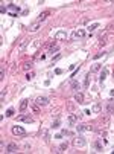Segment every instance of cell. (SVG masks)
I'll list each match as a JSON object with an SVG mask.
<instances>
[{
  "instance_id": "5",
  "label": "cell",
  "mask_w": 114,
  "mask_h": 154,
  "mask_svg": "<svg viewBox=\"0 0 114 154\" xmlns=\"http://www.w3.org/2000/svg\"><path fill=\"white\" fill-rule=\"evenodd\" d=\"M81 118V115L78 113V115H72V116H68V119H67V125H70V127H73L76 124V120H78Z\"/></svg>"
},
{
  "instance_id": "6",
  "label": "cell",
  "mask_w": 114,
  "mask_h": 154,
  "mask_svg": "<svg viewBox=\"0 0 114 154\" xmlns=\"http://www.w3.org/2000/svg\"><path fill=\"white\" fill-rule=\"evenodd\" d=\"M17 120H18V122H26V124H32V122H34V119H32L31 116H20Z\"/></svg>"
},
{
  "instance_id": "7",
  "label": "cell",
  "mask_w": 114,
  "mask_h": 154,
  "mask_svg": "<svg viewBox=\"0 0 114 154\" xmlns=\"http://www.w3.org/2000/svg\"><path fill=\"white\" fill-rule=\"evenodd\" d=\"M36 104L38 105H47L49 104V99H47L46 96H40V98H36Z\"/></svg>"
},
{
  "instance_id": "11",
  "label": "cell",
  "mask_w": 114,
  "mask_h": 154,
  "mask_svg": "<svg viewBox=\"0 0 114 154\" xmlns=\"http://www.w3.org/2000/svg\"><path fill=\"white\" fill-rule=\"evenodd\" d=\"M72 90H73V91H78V90H81V84H79L78 81H75V79L72 81Z\"/></svg>"
},
{
  "instance_id": "23",
  "label": "cell",
  "mask_w": 114,
  "mask_h": 154,
  "mask_svg": "<svg viewBox=\"0 0 114 154\" xmlns=\"http://www.w3.org/2000/svg\"><path fill=\"white\" fill-rule=\"evenodd\" d=\"M93 111L94 113H99V111H100V105H99V104H94L93 105Z\"/></svg>"
},
{
  "instance_id": "24",
  "label": "cell",
  "mask_w": 114,
  "mask_h": 154,
  "mask_svg": "<svg viewBox=\"0 0 114 154\" xmlns=\"http://www.w3.org/2000/svg\"><path fill=\"white\" fill-rule=\"evenodd\" d=\"M94 146H96L97 151H102V144H100V140H97L96 144H94Z\"/></svg>"
},
{
  "instance_id": "4",
  "label": "cell",
  "mask_w": 114,
  "mask_h": 154,
  "mask_svg": "<svg viewBox=\"0 0 114 154\" xmlns=\"http://www.w3.org/2000/svg\"><path fill=\"white\" fill-rule=\"evenodd\" d=\"M12 133L15 136H26V130L23 127H18V125H14L12 127Z\"/></svg>"
},
{
  "instance_id": "19",
  "label": "cell",
  "mask_w": 114,
  "mask_h": 154,
  "mask_svg": "<svg viewBox=\"0 0 114 154\" xmlns=\"http://www.w3.org/2000/svg\"><path fill=\"white\" fill-rule=\"evenodd\" d=\"M96 28H99V23H97V21H96V23H91V24H90V26H88L87 29H88V31L91 32V31H94Z\"/></svg>"
},
{
  "instance_id": "13",
  "label": "cell",
  "mask_w": 114,
  "mask_h": 154,
  "mask_svg": "<svg viewBox=\"0 0 114 154\" xmlns=\"http://www.w3.org/2000/svg\"><path fill=\"white\" fill-rule=\"evenodd\" d=\"M55 38L56 40H62V38H67V34H65V31H59L56 35H55Z\"/></svg>"
},
{
  "instance_id": "16",
  "label": "cell",
  "mask_w": 114,
  "mask_h": 154,
  "mask_svg": "<svg viewBox=\"0 0 114 154\" xmlns=\"http://www.w3.org/2000/svg\"><path fill=\"white\" fill-rule=\"evenodd\" d=\"M90 81H91V73L88 72L87 75H85V81H84V86H85V87H88V86H90Z\"/></svg>"
},
{
  "instance_id": "30",
  "label": "cell",
  "mask_w": 114,
  "mask_h": 154,
  "mask_svg": "<svg viewBox=\"0 0 114 154\" xmlns=\"http://www.w3.org/2000/svg\"><path fill=\"white\" fill-rule=\"evenodd\" d=\"M58 127H59V120H55L52 124V128H58Z\"/></svg>"
},
{
  "instance_id": "29",
  "label": "cell",
  "mask_w": 114,
  "mask_h": 154,
  "mask_svg": "<svg viewBox=\"0 0 114 154\" xmlns=\"http://www.w3.org/2000/svg\"><path fill=\"white\" fill-rule=\"evenodd\" d=\"M32 78H34V72H29L26 75V79H32Z\"/></svg>"
},
{
  "instance_id": "10",
  "label": "cell",
  "mask_w": 114,
  "mask_h": 154,
  "mask_svg": "<svg viewBox=\"0 0 114 154\" xmlns=\"http://www.w3.org/2000/svg\"><path fill=\"white\" fill-rule=\"evenodd\" d=\"M6 153H17V145L15 144H9L6 146Z\"/></svg>"
},
{
  "instance_id": "17",
  "label": "cell",
  "mask_w": 114,
  "mask_h": 154,
  "mask_svg": "<svg viewBox=\"0 0 114 154\" xmlns=\"http://www.w3.org/2000/svg\"><path fill=\"white\" fill-rule=\"evenodd\" d=\"M38 28H40V23L36 21V23H34L31 28H29V31H31V32H35V31H38Z\"/></svg>"
},
{
  "instance_id": "25",
  "label": "cell",
  "mask_w": 114,
  "mask_h": 154,
  "mask_svg": "<svg viewBox=\"0 0 114 154\" xmlns=\"http://www.w3.org/2000/svg\"><path fill=\"white\" fill-rule=\"evenodd\" d=\"M61 134H62V136H72L73 133H72V131H68V130H62Z\"/></svg>"
},
{
  "instance_id": "28",
  "label": "cell",
  "mask_w": 114,
  "mask_h": 154,
  "mask_svg": "<svg viewBox=\"0 0 114 154\" xmlns=\"http://www.w3.org/2000/svg\"><path fill=\"white\" fill-rule=\"evenodd\" d=\"M14 115V108H8V111H6V116H12Z\"/></svg>"
},
{
  "instance_id": "12",
  "label": "cell",
  "mask_w": 114,
  "mask_h": 154,
  "mask_svg": "<svg viewBox=\"0 0 114 154\" xmlns=\"http://www.w3.org/2000/svg\"><path fill=\"white\" fill-rule=\"evenodd\" d=\"M27 99H23V101H21V104H20V111L21 113H23V111H26V108H27Z\"/></svg>"
},
{
  "instance_id": "27",
  "label": "cell",
  "mask_w": 114,
  "mask_h": 154,
  "mask_svg": "<svg viewBox=\"0 0 114 154\" xmlns=\"http://www.w3.org/2000/svg\"><path fill=\"white\" fill-rule=\"evenodd\" d=\"M100 57H104V52H99V53H96V55H94V60H99V58H100Z\"/></svg>"
},
{
  "instance_id": "14",
  "label": "cell",
  "mask_w": 114,
  "mask_h": 154,
  "mask_svg": "<svg viewBox=\"0 0 114 154\" xmlns=\"http://www.w3.org/2000/svg\"><path fill=\"white\" fill-rule=\"evenodd\" d=\"M75 99H76V102H78V104H84V95H82V93H76Z\"/></svg>"
},
{
  "instance_id": "18",
  "label": "cell",
  "mask_w": 114,
  "mask_h": 154,
  "mask_svg": "<svg viewBox=\"0 0 114 154\" xmlns=\"http://www.w3.org/2000/svg\"><path fill=\"white\" fill-rule=\"evenodd\" d=\"M100 67H102L100 64L94 63V64H93V67H91V72H99V70H100Z\"/></svg>"
},
{
  "instance_id": "26",
  "label": "cell",
  "mask_w": 114,
  "mask_h": 154,
  "mask_svg": "<svg viewBox=\"0 0 114 154\" xmlns=\"http://www.w3.org/2000/svg\"><path fill=\"white\" fill-rule=\"evenodd\" d=\"M31 67H32V63H31V61H29V63H24V66H23L24 70H27V69H31Z\"/></svg>"
},
{
  "instance_id": "22",
  "label": "cell",
  "mask_w": 114,
  "mask_h": 154,
  "mask_svg": "<svg viewBox=\"0 0 114 154\" xmlns=\"http://www.w3.org/2000/svg\"><path fill=\"white\" fill-rule=\"evenodd\" d=\"M58 50H59V47H58V46H52V47H50V49H49V53H53V52H58Z\"/></svg>"
},
{
  "instance_id": "32",
  "label": "cell",
  "mask_w": 114,
  "mask_h": 154,
  "mask_svg": "<svg viewBox=\"0 0 114 154\" xmlns=\"http://www.w3.org/2000/svg\"><path fill=\"white\" fill-rule=\"evenodd\" d=\"M59 58H61V55H59V53H58V55H56V57H55V58H53V63H55V61H56V60H59Z\"/></svg>"
},
{
  "instance_id": "15",
  "label": "cell",
  "mask_w": 114,
  "mask_h": 154,
  "mask_svg": "<svg viewBox=\"0 0 114 154\" xmlns=\"http://www.w3.org/2000/svg\"><path fill=\"white\" fill-rule=\"evenodd\" d=\"M47 15H49V12H47V11H46V12H41V14L38 15V18H36V20H38V23H41L43 20H46V17H47Z\"/></svg>"
},
{
  "instance_id": "20",
  "label": "cell",
  "mask_w": 114,
  "mask_h": 154,
  "mask_svg": "<svg viewBox=\"0 0 114 154\" xmlns=\"http://www.w3.org/2000/svg\"><path fill=\"white\" fill-rule=\"evenodd\" d=\"M106 111H108L109 115H111V113L114 111V105H113V102H109V104H108V107H106Z\"/></svg>"
},
{
  "instance_id": "31",
  "label": "cell",
  "mask_w": 114,
  "mask_h": 154,
  "mask_svg": "<svg viewBox=\"0 0 114 154\" xmlns=\"http://www.w3.org/2000/svg\"><path fill=\"white\" fill-rule=\"evenodd\" d=\"M55 73H56V75H61L62 70H61V69H56V70H55Z\"/></svg>"
},
{
  "instance_id": "21",
  "label": "cell",
  "mask_w": 114,
  "mask_h": 154,
  "mask_svg": "<svg viewBox=\"0 0 114 154\" xmlns=\"http://www.w3.org/2000/svg\"><path fill=\"white\" fill-rule=\"evenodd\" d=\"M67 146H68L67 142H62V144L59 145V153H61V151H64V149H67Z\"/></svg>"
},
{
  "instance_id": "33",
  "label": "cell",
  "mask_w": 114,
  "mask_h": 154,
  "mask_svg": "<svg viewBox=\"0 0 114 154\" xmlns=\"http://www.w3.org/2000/svg\"><path fill=\"white\" fill-rule=\"evenodd\" d=\"M75 69H76V66H75V64H72L70 67H68V70H75Z\"/></svg>"
},
{
  "instance_id": "2",
  "label": "cell",
  "mask_w": 114,
  "mask_h": 154,
  "mask_svg": "<svg viewBox=\"0 0 114 154\" xmlns=\"http://www.w3.org/2000/svg\"><path fill=\"white\" fill-rule=\"evenodd\" d=\"M84 37H85V31H84V29H76V31H73V34H72V40L76 41V40H82Z\"/></svg>"
},
{
  "instance_id": "3",
  "label": "cell",
  "mask_w": 114,
  "mask_h": 154,
  "mask_svg": "<svg viewBox=\"0 0 114 154\" xmlns=\"http://www.w3.org/2000/svg\"><path fill=\"white\" fill-rule=\"evenodd\" d=\"M73 144H75L76 148H82V146L87 145V140H85V137H84V136H78L75 140H73Z\"/></svg>"
},
{
  "instance_id": "8",
  "label": "cell",
  "mask_w": 114,
  "mask_h": 154,
  "mask_svg": "<svg viewBox=\"0 0 114 154\" xmlns=\"http://www.w3.org/2000/svg\"><path fill=\"white\" fill-rule=\"evenodd\" d=\"M76 130H78V133H84V131H91V127H88V125H78Z\"/></svg>"
},
{
  "instance_id": "1",
  "label": "cell",
  "mask_w": 114,
  "mask_h": 154,
  "mask_svg": "<svg viewBox=\"0 0 114 154\" xmlns=\"http://www.w3.org/2000/svg\"><path fill=\"white\" fill-rule=\"evenodd\" d=\"M6 9H8V14L11 17H17L18 12H20V8H18L17 5H12V3H9V5L6 6Z\"/></svg>"
},
{
  "instance_id": "9",
  "label": "cell",
  "mask_w": 114,
  "mask_h": 154,
  "mask_svg": "<svg viewBox=\"0 0 114 154\" xmlns=\"http://www.w3.org/2000/svg\"><path fill=\"white\" fill-rule=\"evenodd\" d=\"M106 76H108V69H104V70H102L100 72V76H99V81H100V82H104L105 81V79H106Z\"/></svg>"
}]
</instances>
